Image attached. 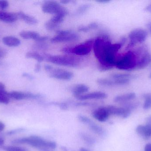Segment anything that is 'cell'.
I'll return each mask as SVG.
<instances>
[{"label": "cell", "instance_id": "6da1fadb", "mask_svg": "<svg viewBox=\"0 0 151 151\" xmlns=\"http://www.w3.org/2000/svg\"><path fill=\"white\" fill-rule=\"evenodd\" d=\"M126 41V38H123L119 43L112 44L109 35L105 34L96 38L93 48L95 56L98 60L99 71H108L115 66L117 53Z\"/></svg>", "mask_w": 151, "mask_h": 151}, {"label": "cell", "instance_id": "7a4b0ae2", "mask_svg": "<svg viewBox=\"0 0 151 151\" xmlns=\"http://www.w3.org/2000/svg\"><path fill=\"white\" fill-rule=\"evenodd\" d=\"M139 58L138 51H128L119 58H117L115 67L123 71H130L136 69Z\"/></svg>", "mask_w": 151, "mask_h": 151}, {"label": "cell", "instance_id": "3957f363", "mask_svg": "<svg viewBox=\"0 0 151 151\" xmlns=\"http://www.w3.org/2000/svg\"><path fill=\"white\" fill-rule=\"evenodd\" d=\"M14 142L16 143H26L33 147L44 150L47 149L54 150L57 146L55 142L46 141L41 137L35 136L15 140Z\"/></svg>", "mask_w": 151, "mask_h": 151}, {"label": "cell", "instance_id": "277c9868", "mask_svg": "<svg viewBox=\"0 0 151 151\" xmlns=\"http://www.w3.org/2000/svg\"><path fill=\"white\" fill-rule=\"evenodd\" d=\"M44 58L46 61L58 65L68 67H76L78 66V60L73 57L69 56H53L44 54Z\"/></svg>", "mask_w": 151, "mask_h": 151}, {"label": "cell", "instance_id": "5b68a950", "mask_svg": "<svg viewBox=\"0 0 151 151\" xmlns=\"http://www.w3.org/2000/svg\"><path fill=\"white\" fill-rule=\"evenodd\" d=\"M147 36L148 33L144 29L136 28L132 30L129 35V42L127 49H129L138 43H142L146 40Z\"/></svg>", "mask_w": 151, "mask_h": 151}, {"label": "cell", "instance_id": "8992f818", "mask_svg": "<svg viewBox=\"0 0 151 151\" xmlns=\"http://www.w3.org/2000/svg\"><path fill=\"white\" fill-rule=\"evenodd\" d=\"M42 9L44 13L48 14H57L65 13L68 15L69 12L66 8L56 1H45L42 6Z\"/></svg>", "mask_w": 151, "mask_h": 151}, {"label": "cell", "instance_id": "52a82bcc", "mask_svg": "<svg viewBox=\"0 0 151 151\" xmlns=\"http://www.w3.org/2000/svg\"><path fill=\"white\" fill-rule=\"evenodd\" d=\"M57 35L51 38L50 41L52 43L73 41L79 40V35L70 30H58Z\"/></svg>", "mask_w": 151, "mask_h": 151}, {"label": "cell", "instance_id": "ba28073f", "mask_svg": "<svg viewBox=\"0 0 151 151\" xmlns=\"http://www.w3.org/2000/svg\"><path fill=\"white\" fill-rule=\"evenodd\" d=\"M94 41L92 39L87 40L81 44H78L75 47H72V53L77 56H86L91 51L93 46Z\"/></svg>", "mask_w": 151, "mask_h": 151}, {"label": "cell", "instance_id": "9c48e42d", "mask_svg": "<svg viewBox=\"0 0 151 151\" xmlns=\"http://www.w3.org/2000/svg\"><path fill=\"white\" fill-rule=\"evenodd\" d=\"M49 73L50 77L62 80H70L74 75L73 73L70 71L54 67Z\"/></svg>", "mask_w": 151, "mask_h": 151}, {"label": "cell", "instance_id": "30bf717a", "mask_svg": "<svg viewBox=\"0 0 151 151\" xmlns=\"http://www.w3.org/2000/svg\"><path fill=\"white\" fill-rule=\"evenodd\" d=\"M139 59L137 69H142L147 67L151 62V54L145 50H138Z\"/></svg>", "mask_w": 151, "mask_h": 151}, {"label": "cell", "instance_id": "8fae6325", "mask_svg": "<svg viewBox=\"0 0 151 151\" xmlns=\"http://www.w3.org/2000/svg\"><path fill=\"white\" fill-rule=\"evenodd\" d=\"M106 107L110 115H115L122 118H127L131 114V111L123 107H118L113 105H108Z\"/></svg>", "mask_w": 151, "mask_h": 151}, {"label": "cell", "instance_id": "7c38bea8", "mask_svg": "<svg viewBox=\"0 0 151 151\" xmlns=\"http://www.w3.org/2000/svg\"><path fill=\"white\" fill-rule=\"evenodd\" d=\"M107 95L102 92H94L92 93H87L83 95L75 96L76 99L81 101L89 100V99H102L107 97Z\"/></svg>", "mask_w": 151, "mask_h": 151}, {"label": "cell", "instance_id": "4fadbf2b", "mask_svg": "<svg viewBox=\"0 0 151 151\" xmlns=\"http://www.w3.org/2000/svg\"><path fill=\"white\" fill-rule=\"evenodd\" d=\"M110 115L106 107H99L95 110L92 113L93 118L100 122H105L106 121Z\"/></svg>", "mask_w": 151, "mask_h": 151}, {"label": "cell", "instance_id": "5bb4252c", "mask_svg": "<svg viewBox=\"0 0 151 151\" xmlns=\"http://www.w3.org/2000/svg\"><path fill=\"white\" fill-rule=\"evenodd\" d=\"M8 96L9 98H13L16 100H20L27 98H35L40 96L39 95H34L30 93H24L19 91H12L8 93Z\"/></svg>", "mask_w": 151, "mask_h": 151}, {"label": "cell", "instance_id": "9a60e30c", "mask_svg": "<svg viewBox=\"0 0 151 151\" xmlns=\"http://www.w3.org/2000/svg\"><path fill=\"white\" fill-rule=\"evenodd\" d=\"M18 19L17 13L0 11V20L5 23H11Z\"/></svg>", "mask_w": 151, "mask_h": 151}, {"label": "cell", "instance_id": "2e32d148", "mask_svg": "<svg viewBox=\"0 0 151 151\" xmlns=\"http://www.w3.org/2000/svg\"><path fill=\"white\" fill-rule=\"evenodd\" d=\"M137 133L144 138L151 137V124H148L146 126L140 125L136 128Z\"/></svg>", "mask_w": 151, "mask_h": 151}, {"label": "cell", "instance_id": "e0dca14e", "mask_svg": "<svg viewBox=\"0 0 151 151\" xmlns=\"http://www.w3.org/2000/svg\"><path fill=\"white\" fill-rule=\"evenodd\" d=\"M136 95L134 93H129L117 96L114 98V102L117 103H124L129 102L135 98Z\"/></svg>", "mask_w": 151, "mask_h": 151}, {"label": "cell", "instance_id": "ac0fdd59", "mask_svg": "<svg viewBox=\"0 0 151 151\" xmlns=\"http://www.w3.org/2000/svg\"><path fill=\"white\" fill-rule=\"evenodd\" d=\"M70 90L74 97H75L83 95L88 92L89 87L84 84H78L72 87Z\"/></svg>", "mask_w": 151, "mask_h": 151}, {"label": "cell", "instance_id": "d6986e66", "mask_svg": "<svg viewBox=\"0 0 151 151\" xmlns=\"http://www.w3.org/2000/svg\"><path fill=\"white\" fill-rule=\"evenodd\" d=\"M18 18L22 20L25 22L30 25H36L38 23V20L34 17L25 14L22 12H19L17 13Z\"/></svg>", "mask_w": 151, "mask_h": 151}, {"label": "cell", "instance_id": "ffe728a7", "mask_svg": "<svg viewBox=\"0 0 151 151\" xmlns=\"http://www.w3.org/2000/svg\"><path fill=\"white\" fill-rule=\"evenodd\" d=\"M3 43L9 47H17L20 45V41L18 38L12 36H7L2 39Z\"/></svg>", "mask_w": 151, "mask_h": 151}, {"label": "cell", "instance_id": "44dd1931", "mask_svg": "<svg viewBox=\"0 0 151 151\" xmlns=\"http://www.w3.org/2000/svg\"><path fill=\"white\" fill-rule=\"evenodd\" d=\"M19 35L23 39H32L36 41L40 35L36 32L30 31H23L20 32Z\"/></svg>", "mask_w": 151, "mask_h": 151}, {"label": "cell", "instance_id": "7402d4cb", "mask_svg": "<svg viewBox=\"0 0 151 151\" xmlns=\"http://www.w3.org/2000/svg\"><path fill=\"white\" fill-rule=\"evenodd\" d=\"M112 79L117 80H130L131 79L136 78V76L128 74L116 73L111 75Z\"/></svg>", "mask_w": 151, "mask_h": 151}, {"label": "cell", "instance_id": "603a6c76", "mask_svg": "<svg viewBox=\"0 0 151 151\" xmlns=\"http://www.w3.org/2000/svg\"><path fill=\"white\" fill-rule=\"evenodd\" d=\"M26 57L27 58L33 59L38 61L40 63L44 60V57L42 55L36 52H28L26 55Z\"/></svg>", "mask_w": 151, "mask_h": 151}, {"label": "cell", "instance_id": "cb8c5ba5", "mask_svg": "<svg viewBox=\"0 0 151 151\" xmlns=\"http://www.w3.org/2000/svg\"><path fill=\"white\" fill-rule=\"evenodd\" d=\"M97 82L101 86L105 87H112L117 86L115 81L113 79H99L97 80Z\"/></svg>", "mask_w": 151, "mask_h": 151}, {"label": "cell", "instance_id": "d4e9b609", "mask_svg": "<svg viewBox=\"0 0 151 151\" xmlns=\"http://www.w3.org/2000/svg\"><path fill=\"white\" fill-rule=\"evenodd\" d=\"M66 15H67L65 13H59V14L55 15L49 20L55 24L60 25V24L63 23V21H64L65 17Z\"/></svg>", "mask_w": 151, "mask_h": 151}, {"label": "cell", "instance_id": "484cf974", "mask_svg": "<svg viewBox=\"0 0 151 151\" xmlns=\"http://www.w3.org/2000/svg\"><path fill=\"white\" fill-rule=\"evenodd\" d=\"M143 98L145 99L143 108L145 110H149L151 108V93L145 94L143 95Z\"/></svg>", "mask_w": 151, "mask_h": 151}, {"label": "cell", "instance_id": "4316f807", "mask_svg": "<svg viewBox=\"0 0 151 151\" xmlns=\"http://www.w3.org/2000/svg\"><path fill=\"white\" fill-rule=\"evenodd\" d=\"M45 27L46 29L49 31H55V30L58 31L59 25H57V24H55V23L49 20L46 22L45 25Z\"/></svg>", "mask_w": 151, "mask_h": 151}, {"label": "cell", "instance_id": "83f0119b", "mask_svg": "<svg viewBox=\"0 0 151 151\" xmlns=\"http://www.w3.org/2000/svg\"><path fill=\"white\" fill-rule=\"evenodd\" d=\"M90 7V5L89 4H84L81 5L76 12V15H81L86 12Z\"/></svg>", "mask_w": 151, "mask_h": 151}, {"label": "cell", "instance_id": "f1b7e54d", "mask_svg": "<svg viewBox=\"0 0 151 151\" xmlns=\"http://www.w3.org/2000/svg\"><path fill=\"white\" fill-rule=\"evenodd\" d=\"M123 107L124 108H126L128 110H129L131 111L134 109H136L138 105L139 104L137 103H129V102H127V103H123Z\"/></svg>", "mask_w": 151, "mask_h": 151}, {"label": "cell", "instance_id": "f546056e", "mask_svg": "<svg viewBox=\"0 0 151 151\" xmlns=\"http://www.w3.org/2000/svg\"><path fill=\"white\" fill-rule=\"evenodd\" d=\"M44 43H37L34 45L33 48L38 50L47 49L48 48V45Z\"/></svg>", "mask_w": 151, "mask_h": 151}, {"label": "cell", "instance_id": "4dcf8cb0", "mask_svg": "<svg viewBox=\"0 0 151 151\" xmlns=\"http://www.w3.org/2000/svg\"><path fill=\"white\" fill-rule=\"evenodd\" d=\"M9 102V98L8 94L0 93V103L7 104Z\"/></svg>", "mask_w": 151, "mask_h": 151}, {"label": "cell", "instance_id": "1f68e13d", "mask_svg": "<svg viewBox=\"0 0 151 151\" xmlns=\"http://www.w3.org/2000/svg\"><path fill=\"white\" fill-rule=\"evenodd\" d=\"M4 150L6 151H27L23 148L16 146L5 147L4 148Z\"/></svg>", "mask_w": 151, "mask_h": 151}, {"label": "cell", "instance_id": "d6a6232c", "mask_svg": "<svg viewBox=\"0 0 151 151\" xmlns=\"http://www.w3.org/2000/svg\"><path fill=\"white\" fill-rule=\"evenodd\" d=\"M9 3L8 1H0V9H4L8 8Z\"/></svg>", "mask_w": 151, "mask_h": 151}, {"label": "cell", "instance_id": "836d02e7", "mask_svg": "<svg viewBox=\"0 0 151 151\" xmlns=\"http://www.w3.org/2000/svg\"><path fill=\"white\" fill-rule=\"evenodd\" d=\"M88 27L90 30H92L97 28L99 27V25L96 22H92L90 24Z\"/></svg>", "mask_w": 151, "mask_h": 151}, {"label": "cell", "instance_id": "e575fe53", "mask_svg": "<svg viewBox=\"0 0 151 151\" xmlns=\"http://www.w3.org/2000/svg\"><path fill=\"white\" fill-rule=\"evenodd\" d=\"M49 37L48 36H40L38 39L36 40V41L37 43H44L47 40H48Z\"/></svg>", "mask_w": 151, "mask_h": 151}, {"label": "cell", "instance_id": "d590c367", "mask_svg": "<svg viewBox=\"0 0 151 151\" xmlns=\"http://www.w3.org/2000/svg\"><path fill=\"white\" fill-rule=\"evenodd\" d=\"M0 93L3 94H8V93L5 90V87L4 84L0 82Z\"/></svg>", "mask_w": 151, "mask_h": 151}, {"label": "cell", "instance_id": "8d00e7d4", "mask_svg": "<svg viewBox=\"0 0 151 151\" xmlns=\"http://www.w3.org/2000/svg\"><path fill=\"white\" fill-rule=\"evenodd\" d=\"M78 30L80 32L86 33V32H88L90 30L88 27V26H81L78 28Z\"/></svg>", "mask_w": 151, "mask_h": 151}, {"label": "cell", "instance_id": "74e56055", "mask_svg": "<svg viewBox=\"0 0 151 151\" xmlns=\"http://www.w3.org/2000/svg\"><path fill=\"white\" fill-rule=\"evenodd\" d=\"M41 70V65L39 63L36 64L35 68V72H39Z\"/></svg>", "mask_w": 151, "mask_h": 151}, {"label": "cell", "instance_id": "f35d334b", "mask_svg": "<svg viewBox=\"0 0 151 151\" xmlns=\"http://www.w3.org/2000/svg\"><path fill=\"white\" fill-rule=\"evenodd\" d=\"M6 51L0 48V57L4 56L6 55Z\"/></svg>", "mask_w": 151, "mask_h": 151}, {"label": "cell", "instance_id": "ab89813d", "mask_svg": "<svg viewBox=\"0 0 151 151\" xmlns=\"http://www.w3.org/2000/svg\"><path fill=\"white\" fill-rule=\"evenodd\" d=\"M145 151H151V144H149L145 145Z\"/></svg>", "mask_w": 151, "mask_h": 151}, {"label": "cell", "instance_id": "60d3db41", "mask_svg": "<svg viewBox=\"0 0 151 151\" xmlns=\"http://www.w3.org/2000/svg\"><path fill=\"white\" fill-rule=\"evenodd\" d=\"M145 10L151 13V4L145 7Z\"/></svg>", "mask_w": 151, "mask_h": 151}, {"label": "cell", "instance_id": "b9f144b4", "mask_svg": "<svg viewBox=\"0 0 151 151\" xmlns=\"http://www.w3.org/2000/svg\"><path fill=\"white\" fill-rule=\"evenodd\" d=\"M4 127L5 126H4V124L0 121V131H2L4 129Z\"/></svg>", "mask_w": 151, "mask_h": 151}, {"label": "cell", "instance_id": "7bdbcfd3", "mask_svg": "<svg viewBox=\"0 0 151 151\" xmlns=\"http://www.w3.org/2000/svg\"><path fill=\"white\" fill-rule=\"evenodd\" d=\"M71 1H70V0H62V1H60V2L61 3L64 4H66L70 2Z\"/></svg>", "mask_w": 151, "mask_h": 151}, {"label": "cell", "instance_id": "ee69618b", "mask_svg": "<svg viewBox=\"0 0 151 151\" xmlns=\"http://www.w3.org/2000/svg\"><path fill=\"white\" fill-rule=\"evenodd\" d=\"M97 2L99 3H108L110 1L109 0H98V1H96Z\"/></svg>", "mask_w": 151, "mask_h": 151}, {"label": "cell", "instance_id": "f6af8a7d", "mask_svg": "<svg viewBox=\"0 0 151 151\" xmlns=\"http://www.w3.org/2000/svg\"><path fill=\"white\" fill-rule=\"evenodd\" d=\"M146 121H147L148 124H151V115L147 119Z\"/></svg>", "mask_w": 151, "mask_h": 151}, {"label": "cell", "instance_id": "bcb514c9", "mask_svg": "<svg viewBox=\"0 0 151 151\" xmlns=\"http://www.w3.org/2000/svg\"><path fill=\"white\" fill-rule=\"evenodd\" d=\"M80 151H90L88 150H87V149H85L84 148H81L80 149Z\"/></svg>", "mask_w": 151, "mask_h": 151}, {"label": "cell", "instance_id": "7dc6e473", "mask_svg": "<svg viewBox=\"0 0 151 151\" xmlns=\"http://www.w3.org/2000/svg\"><path fill=\"white\" fill-rule=\"evenodd\" d=\"M4 144V140L2 138H0V145H2Z\"/></svg>", "mask_w": 151, "mask_h": 151}, {"label": "cell", "instance_id": "c3c4849f", "mask_svg": "<svg viewBox=\"0 0 151 151\" xmlns=\"http://www.w3.org/2000/svg\"><path fill=\"white\" fill-rule=\"evenodd\" d=\"M147 27H149L150 28V30L151 29V22L150 23H149V24L147 25Z\"/></svg>", "mask_w": 151, "mask_h": 151}, {"label": "cell", "instance_id": "681fc988", "mask_svg": "<svg viewBox=\"0 0 151 151\" xmlns=\"http://www.w3.org/2000/svg\"><path fill=\"white\" fill-rule=\"evenodd\" d=\"M150 78H151V73L150 74Z\"/></svg>", "mask_w": 151, "mask_h": 151}, {"label": "cell", "instance_id": "f907efd6", "mask_svg": "<svg viewBox=\"0 0 151 151\" xmlns=\"http://www.w3.org/2000/svg\"><path fill=\"white\" fill-rule=\"evenodd\" d=\"M150 31H151V30H150Z\"/></svg>", "mask_w": 151, "mask_h": 151}]
</instances>
